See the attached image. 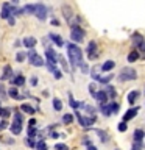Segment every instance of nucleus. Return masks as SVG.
I'll return each instance as SVG.
<instances>
[{
	"label": "nucleus",
	"mask_w": 145,
	"mask_h": 150,
	"mask_svg": "<svg viewBox=\"0 0 145 150\" xmlns=\"http://www.w3.org/2000/svg\"><path fill=\"white\" fill-rule=\"evenodd\" d=\"M67 52H69V59L72 67H80L83 63V50L77 44L70 42V44H67Z\"/></svg>",
	"instance_id": "nucleus-1"
},
{
	"label": "nucleus",
	"mask_w": 145,
	"mask_h": 150,
	"mask_svg": "<svg viewBox=\"0 0 145 150\" xmlns=\"http://www.w3.org/2000/svg\"><path fill=\"white\" fill-rule=\"evenodd\" d=\"M137 78V72L133 67H123L119 74V80L120 81H133Z\"/></svg>",
	"instance_id": "nucleus-2"
},
{
	"label": "nucleus",
	"mask_w": 145,
	"mask_h": 150,
	"mask_svg": "<svg viewBox=\"0 0 145 150\" xmlns=\"http://www.w3.org/2000/svg\"><path fill=\"white\" fill-rule=\"evenodd\" d=\"M84 36H86V31L83 30L80 25H72V30H70V38L72 41H75L77 44L84 41Z\"/></svg>",
	"instance_id": "nucleus-3"
},
{
	"label": "nucleus",
	"mask_w": 145,
	"mask_h": 150,
	"mask_svg": "<svg viewBox=\"0 0 145 150\" xmlns=\"http://www.w3.org/2000/svg\"><path fill=\"white\" fill-rule=\"evenodd\" d=\"M75 117L78 119L80 125H81L83 128H86V127H87V128H89V127H92L94 124H95V120H97L95 116H89V117L86 116V117H84V116H81V112H80V111H75Z\"/></svg>",
	"instance_id": "nucleus-4"
},
{
	"label": "nucleus",
	"mask_w": 145,
	"mask_h": 150,
	"mask_svg": "<svg viewBox=\"0 0 145 150\" xmlns=\"http://www.w3.org/2000/svg\"><path fill=\"white\" fill-rule=\"evenodd\" d=\"M28 59H30V64L31 66H37V67H42L45 64V61L42 59L41 55H37L34 50H30L28 52Z\"/></svg>",
	"instance_id": "nucleus-5"
},
{
	"label": "nucleus",
	"mask_w": 145,
	"mask_h": 150,
	"mask_svg": "<svg viewBox=\"0 0 145 150\" xmlns=\"http://www.w3.org/2000/svg\"><path fill=\"white\" fill-rule=\"evenodd\" d=\"M47 13H49V8H47L44 3H37L36 5L34 16L39 19V21H45V19H47Z\"/></svg>",
	"instance_id": "nucleus-6"
},
{
	"label": "nucleus",
	"mask_w": 145,
	"mask_h": 150,
	"mask_svg": "<svg viewBox=\"0 0 145 150\" xmlns=\"http://www.w3.org/2000/svg\"><path fill=\"white\" fill-rule=\"evenodd\" d=\"M45 58H47L45 63L49 66H56V63H58V55L55 53V50L51 47L50 49H45Z\"/></svg>",
	"instance_id": "nucleus-7"
},
{
	"label": "nucleus",
	"mask_w": 145,
	"mask_h": 150,
	"mask_svg": "<svg viewBox=\"0 0 145 150\" xmlns=\"http://www.w3.org/2000/svg\"><path fill=\"white\" fill-rule=\"evenodd\" d=\"M86 52H87V58L89 59H95L97 56H98V49H97V42L95 41H91L87 44V49H86Z\"/></svg>",
	"instance_id": "nucleus-8"
},
{
	"label": "nucleus",
	"mask_w": 145,
	"mask_h": 150,
	"mask_svg": "<svg viewBox=\"0 0 145 150\" xmlns=\"http://www.w3.org/2000/svg\"><path fill=\"white\" fill-rule=\"evenodd\" d=\"M139 110H140L139 105H137V106L130 108V110H128V111H126L125 114H123V122H128V120H131V119H134V117L139 114Z\"/></svg>",
	"instance_id": "nucleus-9"
},
{
	"label": "nucleus",
	"mask_w": 145,
	"mask_h": 150,
	"mask_svg": "<svg viewBox=\"0 0 145 150\" xmlns=\"http://www.w3.org/2000/svg\"><path fill=\"white\" fill-rule=\"evenodd\" d=\"M11 9H13V5H9V3H3V6H2V13H0V17H2V19H9V17L13 16Z\"/></svg>",
	"instance_id": "nucleus-10"
},
{
	"label": "nucleus",
	"mask_w": 145,
	"mask_h": 150,
	"mask_svg": "<svg viewBox=\"0 0 145 150\" xmlns=\"http://www.w3.org/2000/svg\"><path fill=\"white\" fill-rule=\"evenodd\" d=\"M95 98H97V102H98V105H100V106H103V105H108V100H109L105 91H97V94H95Z\"/></svg>",
	"instance_id": "nucleus-11"
},
{
	"label": "nucleus",
	"mask_w": 145,
	"mask_h": 150,
	"mask_svg": "<svg viewBox=\"0 0 145 150\" xmlns=\"http://www.w3.org/2000/svg\"><path fill=\"white\" fill-rule=\"evenodd\" d=\"M103 91L106 92V96H108V98H109V100H112V102L115 100V97H117V92H115L114 86H111V84H106V88L103 89Z\"/></svg>",
	"instance_id": "nucleus-12"
},
{
	"label": "nucleus",
	"mask_w": 145,
	"mask_h": 150,
	"mask_svg": "<svg viewBox=\"0 0 145 150\" xmlns=\"http://www.w3.org/2000/svg\"><path fill=\"white\" fill-rule=\"evenodd\" d=\"M63 13H64V17L67 19V22L72 25V16H73V11H72V8L69 6V5H63Z\"/></svg>",
	"instance_id": "nucleus-13"
},
{
	"label": "nucleus",
	"mask_w": 145,
	"mask_h": 150,
	"mask_svg": "<svg viewBox=\"0 0 145 150\" xmlns=\"http://www.w3.org/2000/svg\"><path fill=\"white\" fill-rule=\"evenodd\" d=\"M9 130H11L13 134H20V131H22V122H19V120L14 119L11 127H9Z\"/></svg>",
	"instance_id": "nucleus-14"
},
{
	"label": "nucleus",
	"mask_w": 145,
	"mask_h": 150,
	"mask_svg": "<svg viewBox=\"0 0 145 150\" xmlns=\"http://www.w3.org/2000/svg\"><path fill=\"white\" fill-rule=\"evenodd\" d=\"M115 67V61H112V59H108V61H105V63L101 64V70L103 72H111L112 69Z\"/></svg>",
	"instance_id": "nucleus-15"
},
{
	"label": "nucleus",
	"mask_w": 145,
	"mask_h": 150,
	"mask_svg": "<svg viewBox=\"0 0 145 150\" xmlns=\"http://www.w3.org/2000/svg\"><path fill=\"white\" fill-rule=\"evenodd\" d=\"M36 38H33V36H27V38H23V41H22V44L28 47V49H33V47L36 45Z\"/></svg>",
	"instance_id": "nucleus-16"
},
{
	"label": "nucleus",
	"mask_w": 145,
	"mask_h": 150,
	"mask_svg": "<svg viewBox=\"0 0 145 150\" xmlns=\"http://www.w3.org/2000/svg\"><path fill=\"white\" fill-rule=\"evenodd\" d=\"M49 38H50V41H53L58 47H63L64 45V41H63V38H61L59 35H56V33H50L49 35Z\"/></svg>",
	"instance_id": "nucleus-17"
},
{
	"label": "nucleus",
	"mask_w": 145,
	"mask_h": 150,
	"mask_svg": "<svg viewBox=\"0 0 145 150\" xmlns=\"http://www.w3.org/2000/svg\"><path fill=\"white\" fill-rule=\"evenodd\" d=\"M139 91H131L130 94H128V97H126V100H128V103L130 105H134L136 102H137V98H139Z\"/></svg>",
	"instance_id": "nucleus-18"
},
{
	"label": "nucleus",
	"mask_w": 145,
	"mask_h": 150,
	"mask_svg": "<svg viewBox=\"0 0 145 150\" xmlns=\"http://www.w3.org/2000/svg\"><path fill=\"white\" fill-rule=\"evenodd\" d=\"M13 67L11 66H5V69H3V74H2V80L5 81V80H13Z\"/></svg>",
	"instance_id": "nucleus-19"
},
{
	"label": "nucleus",
	"mask_w": 145,
	"mask_h": 150,
	"mask_svg": "<svg viewBox=\"0 0 145 150\" xmlns=\"http://www.w3.org/2000/svg\"><path fill=\"white\" fill-rule=\"evenodd\" d=\"M144 136H145V133H144V130L142 128H136L134 130V142H142V139H144Z\"/></svg>",
	"instance_id": "nucleus-20"
},
{
	"label": "nucleus",
	"mask_w": 145,
	"mask_h": 150,
	"mask_svg": "<svg viewBox=\"0 0 145 150\" xmlns=\"http://www.w3.org/2000/svg\"><path fill=\"white\" fill-rule=\"evenodd\" d=\"M112 77L114 75H105V77H100V75H97V77H94V80L95 81H98V83H103V84H108L112 80Z\"/></svg>",
	"instance_id": "nucleus-21"
},
{
	"label": "nucleus",
	"mask_w": 145,
	"mask_h": 150,
	"mask_svg": "<svg viewBox=\"0 0 145 150\" xmlns=\"http://www.w3.org/2000/svg\"><path fill=\"white\" fill-rule=\"evenodd\" d=\"M131 39H133V42H134V45H140L144 42V36L140 35V33H133V36H131Z\"/></svg>",
	"instance_id": "nucleus-22"
},
{
	"label": "nucleus",
	"mask_w": 145,
	"mask_h": 150,
	"mask_svg": "<svg viewBox=\"0 0 145 150\" xmlns=\"http://www.w3.org/2000/svg\"><path fill=\"white\" fill-rule=\"evenodd\" d=\"M20 111L27 112V114H31V116L36 112V110H34V108H33V106H30L28 103H22V105H20Z\"/></svg>",
	"instance_id": "nucleus-23"
},
{
	"label": "nucleus",
	"mask_w": 145,
	"mask_h": 150,
	"mask_svg": "<svg viewBox=\"0 0 145 150\" xmlns=\"http://www.w3.org/2000/svg\"><path fill=\"white\" fill-rule=\"evenodd\" d=\"M139 56H140V53L137 50H131L128 53V63H134V61H137Z\"/></svg>",
	"instance_id": "nucleus-24"
},
{
	"label": "nucleus",
	"mask_w": 145,
	"mask_h": 150,
	"mask_svg": "<svg viewBox=\"0 0 145 150\" xmlns=\"http://www.w3.org/2000/svg\"><path fill=\"white\" fill-rule=\"evenodd\" d=\"M11 81H13L14 86H23V84H25V77H23V75H17L16 78L11 80Z\"/></svg>",
	"instance_id": "nucleus-25"
},
{
	"label": "nucleus",
	"mask_w": 145,
	"mask_h": 150,
	"mask_svg": "<svg viewBox=\"0 0 145 150\" xmlns=\"http://www.w3.org/2000/svg\"><path fill=\"white\" fill-rule=\"evenodd\" d=\"M100 111L103 112V116H105V117H109V116L112 114V111H111V103H108V105L100 106Z\"/></svg>",
	"instance_id": "nucleus-26"
},
{
	"label": "nucleus",
	"mask_w": 145,
	"mask_h": 150,
	"mask_svg": "<svg viewBox=\"0 0 145 150\" xmlns=\"http://www.w3.org/2000/svg\"><path fill=\"white\" fill-rule=\"evenodd\" d=\"M36 11V5H25V6L22 8V14H34Z\"/></svg>",
	"instance_id": "nucleus-27"
},
{
	"label": "nucleus",
	"mask_w": 145,
	"mask_h": 150,
	"mask_svg": "<svg viewBox=\"0 0 145 150\" xmlns=\"http://www.w3.org/2000/svg\"><path fill=\"white\" fill-rule=\"evenodd\" d=\"M69 98H70V102H69V103H70V106H72V108H73L75 111H77V110H78L80 106H83V103H80V102H77V100H75L72 94H69Z\"/></svg>",
	"instance_id": "nucleus-28"
},
{
	"label": "nucleus",
	"mask_w": 145,
	"mask_h": 150,
	"mask_svg": "<svg viewBox=\"0 0 145 150\" xmlns=\"http://www.w3.org/2000/svg\"><path fill=\"white\" fill-rule=\"evenodd\" d=\"M0 116L3 117V120H6L9 116H11V110L9 108H0Z\"/></svg>",
	"instance_id": "nucleus-29"
},
{
	"label": "nucleus",
	"mask_w": 145,
	"mask_h": 150,
	"mask_svg": "<svg viewBox=\"0 0 145 150\" xmlns=\"http://www.w3.org/2000/svg\"><path fill=\"white\" fill-rule=\"evenodd\" d=\"M97 134L100 136L101 142H108V141H109V136L106 134V131H103V130H97Z\"/></svg>",
	"instance_id": "nucleus-30"
},
{
	"label": "nucleus",
	"mask_w": 145,
	"mask_h": 150,
	"mask_svg": "<svg viewBox=\"0 0 145 150\" xmlns=\"http://www.w3.org/2000/svg\"><path fill=\"white\" fill-rule=\"evenodd\" d=\"M53 108L56 111H63V102H61L59 98H56V97L53 98Z\"/></svg>",
	"instance_id": "nucleus-31"
},
{
	"label": "nucleus",
	"mask_w": 145,
	"mask_h": 150,
	"mask_svg": "<svg viewBox=\"0 0 145 150\" xmlns=\"http://www.w3.org/2000/svg\"><path fill=\"white\" fill-rule=\"evenodd\" d=\"M25 58H27V53H25L23 50L17 52V55H16V59H17V63H23V61H25Z\"/></svg>",
	"instance_id": "nucleus-32"
},
{
	"label": "nucleus",
	"mask_w": 145,
	"mask_h": 150,
	"mask_svg": "<svg viewBox=\"0 0 145 150\" xmlns=\"http://www.w3.org/2000/svg\"><path fill=\"white\" fill-rule=\"evenodd\" d=\"M58 61L61 64H63V69L65 70V72H69V66H67V61H65V58L63 55H58Z\"/></svg>",
	"instance_id": "nucleus-33"
},
{
	"label": "nucleus",
	"mask_w": 145,
	"mask_h": 150,
	"mask_svg": "<svg viewBox=\"0 0 145 150\" xmlns=\"http://www.w3.org/2000/svg\"><path fill=\"white\" fill-rule=\"evenodd\" d=\"M63 122L65 125H70L73 122V114H64L63 116Z\"/></svg>",
	"instance_id": "nucleus-34"
},
{
	"label": "nucleus",
	"mask_w": 145,
	"mask_h": 150,
	"mask_svg": "<svg viewBox=\"0 0 145 150\" xmlns=\"http://www.w3.org/2000/svg\"><path fill=\"white\" fill-rule=\"evenodd\" d=\"M36 150H47V145H45V141H37L36 145H34Z\"/></svg>",
	"instance_id": "nucleus-35"
},
{
	"label": "nucleus",
	"mask_w": 145,
	"mask_h": 150,
	"mask_svg": "<svg viewBox=\"0 0 145 150\" xmlns=\"http://www.w3.org/2000/svg\"><path fill=\"white\" fill-rule=\"evenodd\" d=\"M8 94H9L13 98H19V92H17V88H16V86H14V88H9Z\"/></svg>",
	"instance_id": "nucleus-36"
},
{
	"label": "nucleus",
	"mask_w": 145,
	"mask_h": 150,
	"mask_svg": "<svg viewBox=\"0 0 145 150\" xmlns=\"http://www.w3.org/2000/svg\"><path fill=\"white\" fill-rule=\"evenodd\" d=\"M120 110V105L117 102H111V111H112V114H115V112H119Z\"/></svg>",
	"instance_id": "nucleus-37"
},
{
	"label": "nucleus",
	"mask_w": 145,
	"mask_h": 150,
	"mask_svg": "<svg viewBox=\"0 0 145 150\" xmlns=\"http://www.w3.org/2000/svg\"><path fill=\"white\" fill-rule=\"evenodd\" d=\"M84 110H86V112L89 116H95V108L91 106V105H84Z\"/></svg>",
	"instance_id": "nucleus-38"
},
{
	"label": "nucleus",
	"mask_w": 145,
	"mask_h": 150,
	"mask_svg": "<svg viewBox=\"0 0 145 150\" xmlns=\"http://www.w3.org/2000/svg\"><path fill=\"white\" fill-rule=\"evenodd\" d=\"M117 130H119L120 133H123V131H126V130H128V125H126V122H123V120H122L120 124H119V127H117Z\"/></svg>",
	"instance_id": "nucleus-39"
},
{
	"label": "nucleus",
	"mask_w": 145,
	"mask_h": 150,
	"mask_svg": "<svg viewBox=\"0 0 145 150\" xmlns=\"http://www.w3.org/2000/svg\"><path fill=\"white\" fill-rule=\"evenodd\" d=\"M6 98V91H5V86L3 84H0V102L5 100Z\"/></svg>",
	"instance_id": "nucleus-40"
},
{
	"label": "nucleus",
	"mask_w": 145,
	"mask_h": 150,
	"mask_svg": "<svg viewBox=\"0 0 145 150\" xmlns=\"http://www.w3.org/2000/svg\"><path fill=\"white\" fill-rule=\"evenodd\" d=\"M95 88H97L95 83H91V84H89V92H91L94 97H95V94H97V89H95Z\"/></svg>",
	"instance_id": "nucleus-41"
},
{
	"label": "nucleus",
	"mask_w": 145,
	"mask_h": 150,
	"mask_svg": "<svg viewBox=\"0 0 145 150\" xmlns=\"http://www.w3.org/2000/svg\"><path fill=\"white\" fill-rule=\"evenodd\" d=\"M36 127H37L36 119H30V120H28V128H36Z\"/></svg>",
	"instance_id": "nucleus-42"
},
{
	"label": "nucleus",
	"mask_w": 145,
	"mask_h": 150,
	"mask_svg": "<svg viewBox=\"0 0 145 150\" xmlns=\"http://www.w3.org/2000/svg\"><path fill=\"white\" fill-rule=\"evenodd\" d=\"M142 142H134L133 144V147H131V150H142Z\"/></svg>",
	"instance_id": "nucleus-43"
},
{
	"label": "nucleus",
	"mask_w": 145,
	"mask_h": 150,
	"mask_svg": "<svg viewBox=\"0 0 145 150\" xmlns=\"http://www.w3.org/2000/svg\"><path fill=\"white\" fill-rule=\"evenodd\" d=\"M55 149H56V150H69V147H67L65 144H56Z\"/></svg>",
	"instance_id": "nucleus-44"
},
{
	"label": "nucleus",
	"mask_w": 145,
	"mask_h": 150,
	"mask_svg": "<svg viewBox=\"0 0 145 150\" xmlns=\"http://www.w3.org/2000/svg\"><path fill=\"white\" fill-rule=\"evenodd\" d=\"M14 119H16V120H19V122H22L23 120V116H22V112H14Z\"/></svg>",
	"instance_id": "nucleus-45"
},
{
	"label": "nucleus",
	"mask_w": 145,
	"mask_h": 150,
	"mask_svg": "<svg viewBox=\"0 0 145 150\" xmlns=\"http://www.w3.org/2000/svg\"><path fill=\"white\" fill-rule=\"evenodd\" d=\"M53 75H55L56 80H61V78H63V72H61V70H58V69H56L55 72H53Z\"/></svg>",
	"instance_id": "nucleus-46"
},
{
	"label": "nucleus",
	"mask_w": 145,
	"mask_h": 150,
	"mask_svg": "<svg viewBox=\"0 0 145 150\" xmlns=\"http://www.w3.org/2000/svg\"><path fill=\"white\" fill-rule=\"evenodd\" d=\"M8 120H2L0 122V130H5V128H8Z\"/></svg>",
	"instance_id": "nucleus-47"
},
{
	"label": "nucleus",
	"mask_w": 145,
	"mask_h": 150,
	"mask_svg": "<svg viewBox=\"0 0 145 150\" xmlns=\"http://www.w3.org/2000/svg\"><path fill=\"white\" fill-rule=\"evenodd\" d=\"M27 144L30 145V147H34L36 142H34V139H31V138H27Z\"/></svg>",
	"instance_id": "nucleus-48"
},
{
	"label": "nucleus",
	"mask_w": 145,
	"mask_h": 150,
	"mask_svg": "<svg viewBox=\"0 0 145 150\" xmlns=\"http://www.w3.org/2000/svg\"><path fill=\"white\" fill-rule=\"evenodd\" d=\"M137 52H144V53H145V41H144L139 47H137Z\"/></svg>",
	"instance_id": "nucleus-49"
},
{
	"label": "nucleus",
	"mask_w": 145,
	"mask_h": 150,
	"mask_svg": "<svg viewBox=\"0 0 145 150\" xmlns=\"http://www.w3.org/2000/svg\"><path fill=\"white\" fill-rule=\"evenodd\" d=\"M30 83H31V86H36V84H37V78H36V77H33V78L30 80Z\"/></svg>",
	"instance_id": "nucleus-50"
},
{
	"label": "nucleus",
	"mask_w": 145,
	"mask_h": 150,
	"mask_svg": "<svg viewBox=\"0 0 145 150\" xmlns=\"http://www.w3.org/2000/svg\"><path fill=\"white\" fill-rule=\"evenodd\" d=\"M8 22H9V25H14V23H16V19H14V17L11 16V17L8 19Z\"/></svg>",
	"instance_id": "nucleus-51"
},
{
	"label": "nucleus",
	"mask_w": 145,
	"mask_h": 150,
	"mask_svg": "<svg viewBox=\"0 0 145 150\" xmlns=\"http://www.w3.org/2000/svg\"><path fill=\"white\" fill-rule=\"evenodd\" d=\"M51 25L58 27V25H59V21H56V19H53V21H51Z\"/></svg>",
	"instance_id": "nucleus-52"
},
{
	"label": "nucleus",
	"mask_w": 145,
	"mask_h": 150,
	"mask_svg": "<svg viewBox=\"0 0 145 150\" xmlns=\"http://www.w3.org/2000/svg\"><path fill=\"white\" fill-rule=\"evenodd\" d=\"M51 138H53V139H56V138H59V134H58V133H55V131H53V133H51Z\"/></svg>",
	"instance_id": "nucleus-53"
},
{
	"label": "nucleus",
	"mask_w": 145,
	"mask_h": 150,
	"mask_svg": "<svg viewBox=\"0 0 145 150\" xmlns=\"http://www.w3.org/2000/svg\"><path fill=\"white\" fill-rule=\"evenodd\" d=\"M87 150H97V147H95V145H92V144H91V145L87 147Z\"/></svg>",
	"instance_id": "nucleus-54"
},
{
	"label": "nucleus",
	"mask_w": 145,
	"mask_h": 150,
	"mask_svg": "<svg viewBox=\"0 0 145 150\" xmlns=\"http://www.w3.org/2000/svg\"><path fill=\"white\" fill-rule=\"evenodd\" d=\"M115 150H119V149H115Z\"/></svg>",
	"instance_id": "nucleus-55"
},
{
	"label": "nucleus",
	"mask_w": 145,
	"mask_h": 150,
	"mask_svg": "<svg viewBox=\"0 0 145 150\" xmlns=\"http://www.w3.org/2000/svg\"><path fill=\"white\" fill-rule=\"evenodd\" d=\"M0 108H2V106H0Z\"/></svg>",
	"instance_id": "nucleus-56"
}]
</instances>
